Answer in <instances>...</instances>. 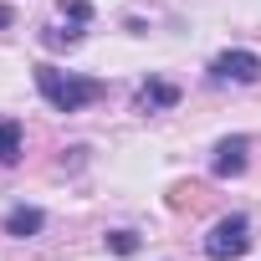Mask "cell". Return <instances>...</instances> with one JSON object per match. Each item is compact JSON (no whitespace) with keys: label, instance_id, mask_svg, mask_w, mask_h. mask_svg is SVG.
Masks as SVG:
<instances>
[{"label":"cell","instance_id":"1","mask_svg":"<svg viewBox=\"0 0 261 261\" xmlns=\"http://www.w3.org/2000/svg\"><path fill=\"white\" fill-rule=\"evenodd\" d=\"M36 87H41V97H46L57 113H82L87 102H97V97L108 92L97 77H77V72H62V67H51V62L36 67Z\"/></svg>","mask_w":261,"mask_h":261},{"label":"cell","instance_id":"2","mask_svg":"<svg viewBox=\"0 0 261 261\" xmlns=\"http://www.w3.org/2000/svg\"><path fill=\"white\" fill-rule=\"evenodd\" d=\"M251 251V220L246 215H220L205 236V256L210 261H241Z\"/></svg>","mask_w":261,"mask_h":261},{"label":"cell","instance_id":"3","mask_svg":"<svg viewBox=\"0 0 261 261\" xmlns=\"http://www.w3.org/2000/svg\"><path fill=\"white\" fill-rule=\"evenodd\" d=\"M210 77H215V82H241V87H246V82L261 77V57H256V51H220V57L210 62Z\"/></svg>","mask_w":261,"mask_h":261},{"label":"cell","instance_id":"4","mask_svg":"<svg viewBox=\"0 0 261 261\" xmlns=\"http://www.w3.org/2000/svg\"><path fill=\"white\" fill-rule=\"evenodd\" d=\"M246 154H251V139H220L215 144V159H210V169L220 174V179H236V174H246Z\"/></svg>","mask_w":261,"mask_h":261},{"label":"cell","instance_id":"5","mask_svg":"<svg viewBox=\"0 0 261 261\" xmlns=\"http://www.w3.org/2000/svg\"><path fill=\"white\" fill-rule=\"evenodd\" d=\"M174 102H179V87L164 82V77H149V82L134 92V108H139V113H164V108H174Z\"/></svg>","mask_w":261,"mask_h":261},{"label":"cell","instance_id":"6","mask_svg":"<svg viewBox=\"0 0 261 261\" xmlns=\"http://www.w3.org/2000/svg\"><path fill=\"white\" fill-rule=\"evenodd\" d=\"M41 225H46V215H41L36 205H16V210L6 215V236H16V241H31V236H41Z\"/></svg>","mask_w":261,"mask_h":261},{"label":"cell","instance_id":"7","mask_svg":"<svg viewBox=\"0 0 261 261\" xmlns=\"http://www.w3.org/2000/svg\"><path fill=\"white\" fill-rule=\"evenodd\" d=\"M16 159H21V123L0 118V164H16Z\"/></svg>","mask_w":261,"mask_h":261},{"label":"cell","instance_id":"8","mask_svg":"<svg viewBox=\"0 0 261 261\" xmlns=\"http://www.w3.org/2000/svg\"><path fill=\"white\" fill-rule=\"evenodd\" d=\"M108 251H113V256H134V251H139V236H134V230H108Z\"/></svg>","mask_w":261,"mask_h":261},{"label":"cell","instance_id":"9","mask_svg":"<svg viewBox=\"0 0 261 261\" xmlns=\"http://www.w3.org/2000/svg\"><path fill=\"white\" fill-rule=\"evenodd\" d=\"M41 41H46L51 51H62V46H77V41H82V31H77V26H67V31H57V26H51V31H41Z\"/></svg>","mask_w":261,"mask_h":261},{"label":"cell","instance_id":"10","mask_svg":"<svg viewBox=\"0 0 261 261\" xmlns=\"http://www.w3.org/2000/svg\"><path fill=\"white\" fill-rule=\"evenodd\" d=\"M185 205H200V190L195 185H174L169 190V210H185Z\"/></svg>","mask_w":261,"mask_h":261},{"label":"cell","instance_id":"11","mask_svg":"<svg viewBox=\"0 0 261 261\" xmlns=\"http://www.w3.org/2000/svg\"><path fill=\"white\" fill-rule=\"evenodd\" d=\"M62 16H72V21L82 26V21L92 16V6H87V0H62Z\"/></svg>","mask_w":261,"mask_h":261},{"label":"cell","instance_id":"12","mask_svg":"<svg viewBox=\"0 0 261 261\" xmlns=\"http://www.w3.org/2000/svg\"><path fill=\"white\" fill-rule=\"evenodd\" d=\"M0 26H11V11H6V6H0Z\"/></svg>","mask_w":261,"mask_h":261}]
</instances>
